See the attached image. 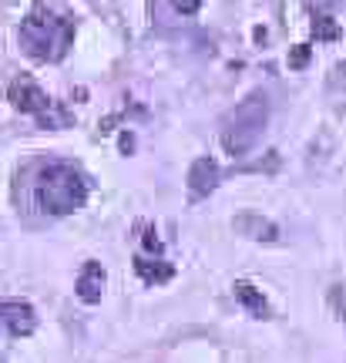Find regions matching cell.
<instances>
[{
    "label": "cell",
    "instance_id": "cell-7",
    "mask_svg": "<svg viewBox=\"0 0 346 363\" xmlns=\"http://www.w3.org/2000/svg\"><path fill=\"white\" fill-rule=\"evenodd\" d=\"M218 179H222V169L212 158H195L192 169H189V189H192L195 199H206L208 192H216Z\"/></svg>",
    "mask_w": 346,
    "mask_h": 363
},
{
    "label": "cell",
    "instance_id": "cell-2",
    "mask_svg": "<svg viewBox=\"0 0 346 363\" xmlns=\"http://www.w3.org/2000/svg\"><path fill=\"white\" fill-rule=\"evenodd\" d=\"M91 179L71 162H44L34 175V202L48 216H67L88 202Z\"/></svg>",
    "mask_w": 346,
    "mask_h": 363
},
{
    "label": "cell",
    "instance_id": "cell-11",
    "mask_svg": "<svg viewBox=\"0 0 346 363\" xmlns=\"http://www.w3.org/2000/svg\"><path fill=\"white\" fill-rule=\"evenodd\" d=\"M313 34H316L320 40H336V38H340V27L333 24V17L316 13V17H313Z\"/></svg>",
    "mask_w": 346,
    "mask_h": 363
},
{
    "label": "cell",
    "instance_id": "cell-10",
    "mask_svg": "<svg viewBox=\"0 0 346 363\" xmlns=\"http://www.w3.org/2000/svg\"><path fill=\"white\" fill-rule=\"evenodd\" d=\"M235 299H239V303H242V306L252 313V316H269V306H266L262 293H256V286L235 283Z\"/></svg>",
    "mask_w": 346,
    "mask_h": 363
},
{
    "label": "cell",
    "instance_id": "cell-6",
    "mask_svg": "<svg viewBox=\"0 0 346 363\" xmlns=\"http://www.w3.org/2000/svg\"><path fill=\"white\" fill-rule=\"evenodd\" d=\"M104 269L101 262L88 259L84 266H81V276H77V299L81 303H88V306H94V303H101V293H104Z\"/></svg>",
    "mask_w": 346,
    "mask_h": 363
},
{
    "label": "cell",
    "instance_id": "cell-14",
    "mask_svg": "<svg viewBox=\"0 0 346 363\" xmlns=\"http://www.w3.org/2000/svg\"><path fill=\"white\" fill-rule=\"evenodd\" d=\"M306 57H309V48H306V44H299V51L293 54V67H303V65H306Z\"/></svg>",
    "mask_w": 346,
    "mask_h": 363
},
{
    "label": "cell",
    "instance_id": "cell-1",
    "mask_svg": "<svg viewBox=\"0 0 346 363\" xmlns=\"http://www.w3.org/2000/svg\"><path fill=\"white\" fill-rule=\"evenodd\" d=\"M21 48L38 61H61L74 44V13L65 0H38L17 30Z\"/></svg>",
    "mask_w": 346,
    "mask_h": 363
},
{
    "label": "cell",
    "instance_id": "cell-4",
    "mask_svg": "<svg viewBox=\"0 0 346 363\" xmlns=\"http://www.w3.org/2000/svg\"><path fill=\"white\" fill-rule=\"evenodd\" d=\"M7 98H11V104L17 111H24V115L34 118L40 128H67V125H71V111L61 108L54 98H48L44 88H40L34 78H27V74L11 81Z\"/></svg>",
    "mask_w": 346,
    "mask_h": 363
},
{
    "label": "cell",
    "instance_id": "cell-13",
    "mask_svg": "<svg viewBox=\"0 0 346 363\" xmlns=\"http://www.w3.org/2000/svg\"><path fill=\"white\" fill-rule=\"evenodd\" d=\"M330 84H333V88H346V65H340L333 71V78H330Z\"/></svg>",
    "mask_w": 346,
    "mask_h": 363
},
{
    "label": "cell",
    "instance_id": "cell-5",
    "mask_svg": "<svg viewBox=\"0 0 346 363\" xmlns=\"http://www.w3.org/2000/svg\"><path fill=\"white\" fill-rule=\"evenodd\" d=\"M0 323L7 326L13 337H30L34 326H38V316H34V306L24 299H0Z\"/></svg>",
    "mask_w": 346,
    "mask_h": 363
},
{
    "label": "cell",
    "instance_id": "cell-9",
    "mask_svg": "<svg viewBox=\"0 0 346 363\" xmlns=\"http://www.w3.org/2000/svg\"><path fill=\"white\" fill-rule=\"evenodd\" d=\"M135 269H138V276L145 279V283H155V286H162L172 279V272H175V266L165 259H145V256H138L135 259Z\"/></svg>",
    "mask_w": 346,
    "mask_h": 363
},
{
    "label": "cell",
    "instance_id": "cell-3",
    "mask_svg": "<svg viewBox=\"0 0 346 363\" xmlns=\"http://www.w3.org/2000/svg\"><path fill=\"white\" fill-rule=\"evenodd\" d=\"M266 121H269V101H266L262 91H256V94H249L245 101H239L225 115V121H222V148L232 158L249 155L256 148V142L262 138Z\"/></svg>",
    "mask_w": 346,
    "mask_h": 363
},
{
    "label": "cell",
    "instance_id": "cell-12",
    "mask_svg": "<svg viewBox=\"0 0 346 363\" xmlns=\"http://www.w3.org/2000/svg\"><path fill=\"white\" fill-rule=\"evenodd\" d=\"M168 4H172L179 13H195L202 4H206V0H168Z\"/></svg>",
    "mask_w": 346,
    "mask_h": 363
},
{
    "label": "cell",
    "instance_id": "cell-8",
    "mask_svg": "<svg viewBox=\"0 0 346 363\" xmlns=\"http://www.w3.org/2000/svg\"><path fill=\"white\" fill-rule=\"evenodd\" d=\"M235 229L249 235V239H262V242H276L279 239V229L269 219H262V216H242V219H235Z\"/></svg>",
    "mask_w": 346,
    "mask_h": 363
}]
</instances>
